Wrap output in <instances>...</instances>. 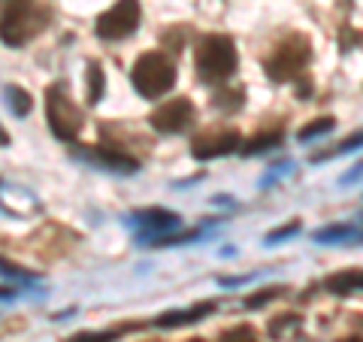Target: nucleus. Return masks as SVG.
<instances>
[{"instance_id": "nucleus-4", "label": "nucleus", "mask_w": 363, "mask_h": 342, "mask_svg": "<svg viewBox=\"0 0 363 342\" xmlns=\"http://www.w3.org/2000/svg\"><path fill=\"white\" fill-rule=\"evenodd\" d=\"M309 58H312L309 40H306L303 33H291V37H285L269 52V58L264 61V70L272 82H288V79L300 76L306 70Z\"/></svg>"}, {"instance_id": "nucleus-10", "label": "nucleus", "mask_w": 363, "mask_h": 342, "mask_svg": "<svg viewBox=\"0 0 363 342\" xmlns=\"http://www.w3.org/2000/svg\"><path fill=\"white\" fill-rule=\"evenodd\" d=\"M133 219L145 227H152V231H167V227H173L179 221V215L167 212V209H143V212H136Z\"/></svg>"}, {"instance_id": "nucleus-20", "label": "nucleus", "mask_w": 363, "mask_h": 342, "mask_svg": "<svg viewBox=\"0 0 363 342\" xmlns=\"http://www.w3.org/2000/svg\"><path fill=\"white\" fill-rule=\"evenodd\" d=\"M336 342H363V336H342V339H336Z\"/></svg>"}, {"instance_id": "nucleus-3", "label": "nucleus", "mask_w": 363, "mask_h": 342, "mask_svg": "<svg viewBox=\"0 0 363 342\" xmlns=\"http://www.w3.org/2000/svg\"><path fill=\"white\" fill-rule=\"evenodd\" d=\"M130 82L136 88V94L145 100H157L173 91L176 85V64L164 52H145L136 58L130 70Z\"/></svg>"}, {"instance_id": "nucleus-9", "label": "nucleus", "mask_w": 363, "mask_h": 342, "mask_svg": "<svg viewBox=\"0 0 363 342\" xmlns=\"http://www.w3.org/2000/svg\"><path fill=\"white\" fill-rule=\"evenodd\" d=\"M215 309V303H197V306H191V309H185V312H167V315H161L157 318V327H185V324H194V321H200V318H206L209 312Z\"/></svg>"}, {"instance_id": "nucleus-2", "label": "nucleus", "mask_w": 363, "mask_h": 342, "mask_svg": "<svg viewBox=\"0 0 363 342\" xmlns=\"http://www.w3.org/2000/svg\"><path fill=\"white\" fill-rule=\"evenodd\" d=\"M49 25V13L33 0H9L0 13V43L4 45H25Z\"/></svg>"}, {"instance_id": "nucleus-7", "label": "nucleus", "mask_w": 363, "mask_h": 342, "mask_svg": "<svg viewBox=\"0 0 363 342\" xmlns=\"http://www.w3.org/2000/svg\"><path fill=\"white\" fill-rule=\"evenodd\" d=\"M240 149V133L227 124H212V128L200 131L194 140H191V155L197 161H212V158H221V155H230Z\"/></svg>"}, {"instance_id": "nucleus-5", "label": "nucleus", "mask_w": 363, "mask_h": 342, "mask_svg": "<svg viewBox=\"0 0 363 342\" xmlns=\"http://www.w3.org/2000/svg\"><path fill=\"white\" fill-rule=\"evenodd\" d=\"M45 121H49L52 133L64 143H73L85 124L82 109L73 104V97L67 94V88L58 82L45 88Z\"/></svg>"}, {"instance_id": "nucleus-21", "label": "nucleus", "mask_w": 363, "mask_h": 342, "mask_svg": "<svg viewBox=\"0 0 363 342\" xmlns=\"http://www.w3.org/2000/svg\"><path fill=\"white\" fill-rule=\"evenodd\" d=\"M0 143H6V133L4 131H0Z\"/></svg>"}, {"instance_id": "nucleus-14", "label": "nucleus", "mask_w": 363, "mask_h": 342, "mask_svg": "<svg viewBox=\"0 0 363 342\" xmlns=\"http://www.w3.org/2000/svg\"><path fill=\"white\" fill-rule=\"evenodd\" d=\"M104 97V70L100 64H91L88 67V104H100Z\"/></svg>"}, {"instance_id": "nucleus-12", "label": "nucleus", "mask_w": 363, "mask_h": 342, "mask_svg": "<svg viewBox=\"0 0 363 342\" xmlns=\"http://www.w3.org/2000/svg\"><path fill=\"white\" fill-rule=\"evenodd\" d=\"M281 143V128H272V131H264V133H257L252 136V140L245 143V155H260V152H269V149H276V145Z\"/></svg>"}, {"instance_id": "nucleus-16", "label": "nucleus", "mask_w": 363, "mask_h": 342, "mask_svg": "<svg viewBox=\"0 0 363 342\" xmlns=\"http://www.w3.org/2000/svg\"><path fill=\"white\" fill-rule=\"evenodd\" d=\"M351 236H354V227H351V224L324 227V231H318V233H315L318 243H339V239H351Z\"/></svg>"}, {"instance_id": "nucleus-13", "label": "nucleus", "mask_w": 363, "mask_h": 342, "mask_svg": "<svg viewBox=\"0 0 363 342\" xmlns=\"http://www.w3.org/2000/svg\"><path fill=\"white\" fill-rule=\"evenodd\" d=\"M6 104H9V109H13L16 116H28L30 112V94L25 88H18V85H6Z\"/></svg>"}, {"instance_id": "nucleus-6", "label": "nucleus", "mask_w": 363, "mask_h": 342, "mask_svg": "<svg viewBox=\"0 0 363 342\" xmlns=\"http://www.w3.org/2000/svg\"><path fill=\"white\" fill-rule=\"evenodd\" d=\"M140 0H118L104 16L97 18V37L100 40H124L140 28Z\"/></svg>"}, {"instance_id": "nucleus-17", "label": "nucleus", "mask_w": 363, "mask_h": 342, "mask_svg": "<svg viewBox=\"0 0 363 342\" xmlns=\"http://www.w3.org/2000/svg\"><path fill=\"white\" fill-rule=\"evenodd\" d=\"M330 128H333V118H315L312 124H306V128L297 133V140H300V143H309V140H315V136L327 133Z\"/></svg>"}, {"instance_id": "nucleus-22", "label": "nucleus", "mask_w": 363, "mask_h": 342, "mask_svg": "<svg viewBox=\"0 0 363 342\" xmlns=\"http://www.w3.org/2000/svg\"><path fill=\"white\" fill-rule=\"evenodd\" d=\"M188 342H206V339H188Z\"/></svg>"}, {"instance_id": "nucleus-1", "label": "nucleus", "mask_w": 363, "mask_h": 342, "mask_svg": "<svg viewBox=\"0 0 363 342\" xmlns=\"http://www.w3.org/2000/svg\"><path fill=\"white\" fill-rule=\"evenodd\" d=\"M240 55L227 33H206L194 49V67L203 85H221L236 73Z\"/></svg>"}, {"instance_id": "nucleus-18", "label": "nucleus", "mask_w": 363, "mask_h": 342, "mask_svg": "<svg viewBox=\"0 0 363 342\" xmlns=\"http://www.w3.org/2000/svg\"><path fill=\"white\" fill-rule=\"evenodd\" d=\"M360 145H363V131L351 133L348 140H342V143H339V145H336V149H333L330 155H345V152H354V149H360ZM330 155H327V158H330Z\"/></svg>"}, {"instance_id": "nucleus-15", "label": "nucleus", "mask_w": 363, "mask_h": 342, "mask_svg": "<svg viewBox=\"0 0 363 342\" xmlns=\"http://www.w3.org/2000/svg\"><path fill=\"white\" fill-rule=\"evenodd\" d=\"M215 342H260L257 333H255V327H248V324H236L230 330H224V333L215 339Z\"/></svg>"}, {"instance_id": "nucleus-8", "label": "nucleus", "mask_w": 363, "mask_h": 342, "mask_svg": "<svg viewBox=\"0 0 363 342\" xmlns=\"http://www.w3.org/2000/svg\"><path fill=\"white\" fill-rule=\"evenodd\" d=\"M194 116H197L194 104H191L188 97H169L152 112L149 121H152V128L161 133H182L194 124Z\"/></svg>"}, {"instance_id": "nucleus-11", "label": "nucleus", "mask_w": 363, "mask_h": 342, "mask_svg": "<svg viewBox=\"0 0 363 342\" xmlns=\"http://www.w3.org/2000/svg\"><path fill=\"white\" fill-rule=\"evenodd\" d=\"M327 288L336 294H351L363 288V270H348V272H339V276H330L327 279Z\"/></svg>"}, {"instance_id": "nucleus-19", "label": "nucleus", "mask_w": 363, "mask_h": 342, "mask_svg": "<svg viewBox=\"0 0 363 342\" xmlns=\"http://www.w3.org/2000/svg\"><path fill=\"white\" fill-rule=\"evenodd\" d=\"M294 231H297V224H288V227H281V231H272L267 239L272 243V239H281V236H288V233H294Z\"/></svg>"}]
</instances>
